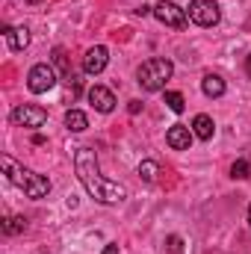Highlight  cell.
Returning <instances> with one entry per match:
<instances>
[{
  "label": "cell",
  "instance_id": "20",
  "mask_svg": "<svg viewBox=\"0 0 251 254\" xmlns=\"http://www.w3.org/2000/svg\"><path fill=\"white\" fill-rule=\"evenodd\" d=\"M139 110H142V104H139V101H130V113H133V116H136V113H139Z\"/></svg>",
  "mask_w": 251,
  "mask_h": 254
},
{
  "label": "cell",
  "instance_id": "11",
  "mask_svg": "<svg viewBox=\"0 0 251 254\" xmlns=\"http://www.w3.org/2000/svg\"><path fill=\"white\" fill-rule=\"evenodd\" d=\"M3 36H6V42H9L12 51H24L30 45V30L27 27H6Z\"/></svg>",
  "mask_w": 251,
  "mask_h": 254
},
{
  "label": "cell",
  "instance_id": "16",
  "mask_svg": "<svg viewBox=\"0 0 251 254\" xmlns=\"http://www.w3.org/2000/svg\"><path fill=\"white\" fill-rule=\"evenodd\" d=\"M139 178H142L145 184H154V181L160 178V166H157L154 160H145V163L139 166Z\"/></svg>",
  "mask_w": 251,
  "mask_h": 254
},
{
  "label": "cell",
  "instance_id": "22",
  "mask_svg": "<svg viewBox=\"0 0 251 254\" xmlns=\"http://www.w3.org/2000/svg\"><path fill=\"white\" fill-rule=\"evenodd\" d=\"M249 225H251V204H249Z\"/></svg>",
  "mask_w": 251,
  "mask_h": 254
},
{
  "label": "cell",
  "instance_id": "7",
  "mask_svg": "<svg viewBox=\"0 0 251 254\" xmlns=\"http://www.w3.org/2000/svg\"><path fill=\"white\" fill-rule=\"evenodd\" d=\"M9 122L18 127H42L48 122V110L45 107H36V104H21L9 113Z\"/></svg>",
  "mask_w": 251,
  "mask_h": 254
},
{
  "label": "cell",
  "instance_id": "14",
  "mask_svg": "<svg viewBox=\"0 0 251 254\" xmlns=\"http://www.w3.org/2000/svg\"><path fill=\"white\" fill-rule=\"evenodd\" d=\"M65 127H68L71 133H83V130L89 127L86 113H83V110H68V113H65Z\"/></svg>",
  "mask_w": 251,
  "mask_h": 254
},
{
  "label": "cell",
  "instance_id": "13",
  "mask_svg": "<svg viewBox=\"0 0 251 254\" xmlns=\"http://www.w3.org/2000/svg\"><path fill=\"white\" fill-rule=\"evenodd\" d=\"M225 89H228V86H225V80H222L219 74H207V77L201 80V92H204L207 98H222Z\"/></svg>",
  "mask_w": 251,
  "mask_h": 254
},
{
  "label": "cell",
  "instance_id": "6",
  "mask_svg": "<svg viewBox=\"0 0 251 254\" xmlns=\"http://www.w3.org/2000/svg\"><path fill=\"white\" fill-rule=\"evenodd\" d=\"M57 86V71H54V65L48 63H39L30 68V74H27V89L33 92V95H42V92H48V89H54Z\"/></svg>",
  "mask_w": 251,
  "mask_h": 254
},
{
  "label": "cell",
  "instance_id": "8",
  "mask_svg": "<svg viewBox=\"0 0 251 254\" xmlns=\"http://www.w3.org/2000/svg\"><path fill=\"white\" fill-rule=\"evenodd\" d=\"M110 63V51L104 48V45H95V48H89L86 51V57H83V71L89 74V77H95V74H101L104 68Z\"/></svg>",
  "mask_w": 251,
  "mask_h": 254
},
{
  "label": "cell",
  "instance_id": "1",
  "mask_svg": "<svg viewBox=\"0 0 251 254\" xmlns=\"http://www.w3.org/2000/svg\"><path fill=\"white\" fill-rule=\"evenodd\" d=\"M74 172L83 184V190L89 192L98 204H119L127 198V190L116 181H107L98 169V157L92 148H80L77 157H74Z\"/></svg>",
  "mask_w": 251,
  "mask_h": 254
},
{
  "label": "cell",
  "instance_id": "5",
  "mask_svg": "<svg viewBox=\"0 0 251 254\" xmlns=\"http://www.w3.org/2000/svg\"><path fill=\"white\" fill-rule=\"evenodd\" d=\"M154 18H157L160 24L172 27V30H184V27L189 24L187 9H181V6H178V3H172V0H160V3L154 6Z\"/></svg>",
  "mask_w": 251,
  "mask_h": 254
},
{
  "label": "cell",
  "instance_id": "9",
  "mask_svg": "<svg viewBox=\"0 0 251 254\" xmlns=\"http://www.w3.org/2000/svg\"><path fill=\"white\" fill-rule=\"evenodd\" d=\"M86 98H89V104H92L98 113H113V110H116V95H113L107 86H92V89L86 92Z\"/></svg>",
  "mask_w": 251,
  "mask_h": 254
},
{
  "label": "cell",
  "instance_id": "19",
  "mask_svg": "<svg viewBox=\"0 0 251 254\" xmlns=\"http://www.w3.org/2000/svg\"><path fill=\"white\" fill-rule=\"evenodd\" d=\"M101 254H119V246H116V243H110V246H107Z\"/></svg>",
  "mask_w": 251,
  "mask_h": 254
},
{
  "label": "cell",
  "instance_id": "15",
  "mask_svg": "<svg viewBox=\"0 0 251 254\" xmlns=\"http://www.w3.org/2000/svg\"><path fill=\"white\" fill-rule=\"evenodd\" d=\"M27 231V219L24 216H6L3 219V234L15 237V234H24Z\"/></svg>",
  "mask_w": 251,
  "mask_h": 254
},
{
  "label": "cell",
  "instance_id": "12",
  "mask_svg": "<svg viewBox=\"0 0 251 254\" xmlns=\"http://www.w3.org/2000/svg\"><path fill=\"white\" fill-rule=\"evenodd\" d=\"M192 133H195L198 139L210 142V139H213V133H216V125H213V119H210V116H204V113H198V116L192 119Z\"/></svg>",
  "mask_w": 251,
  "mask_h": 254
},
{
  "label": "cell",
  "instance_id": "4",
  "mask_svg": "<svg viewBox=\"0 0 251 254\" xmlns=\"http://www.w3.org/2000/svg\"><path fill=\"white\" fill-rule=\"evenodd\" d=\"M189 21L198 24V27H216L222 12H219V3L216 0H192L189 3Z\"/></svg>",
  "mask_w": 251,
  "mask_h": 254
},
{
  "label": "cell",
  "instance_id": "21",
  "mask_svg": "<svg viewBox=\"0 0 251 254\" xmlns=\"http://www.w3.org/2000/svg\"><path fill=\"white\" fill-rule=\"evenodd\" d=\"M246 74H249V80H251V54H249V60H246Z\"/></svg>",
  "mask_w": 251,
  "mask_h": 254
},
{
  "label": "cell",
  "instance_id": "2",
  "mask_svg": "<svg viewBox=\"0 0 251 254\" xmlns=\"http://www.w3.org/2000/svg\"><path fill=\"white\" fill-rule=\"evenodd\" d=\"M0 166H3V172H6V178H9V184H15L18 190L27 192V198H33V201H42V198H48V192H51V181L45 178V175H36V172H30V169H24L21 163H15L12 157H0Z\"/></svg>",
  "mask_w": 251,
  "mask_h": 254
},
{
  "label": "cell",
  "instance_id": "10",
  "mask_svg": "<svg viewBox=\"0 0 251 254\" xmlns=\"http://www.w3.org/2000/svg\"><path fill=\"white\" fill-rule=\"evenodd\" d=\"M192 130L184 125H172L169 127V133H166V142H169V148H175V151H189V145H192Z\"/></svg>",
  "mask_w": 251,
  "mask_h": 254
},
{
  "label": "cell",
  "instance_id": "18",
  "mask_svg": "<svg viewBox=\"0 0 251 254\" xmlns=\"http://www.w3.org/2000/svg\"><path fill=\"white\" fill-rule=\"evenodd\" d=\"M231 178L246 181V178H249V163H246V160H237V163L231 166Z\"/></svg>",
  "mask_w": 251,
  "mask_h": 254
},
{
  "label": "cell",
  "instance_id": "3",
  "mask_svg": "<svg viewBox=\"0 0 251 254\" xmlns=\"http://www.w3.org/2000/svg\"><path fill=\"white\" fill-rule=\"evenodd\" d=\"M172 74H175L172 60L154 57V60H148V63L139 65V71H136V83H139L145 92H160V89H166V83L172 80Z\"/></svg>",
  "mask_w": 251,
  "mask_h": 254
},
{
  "label": "cell",
  "instance_id": "17",
  "mask_svg": "<svg viewBox=\"0 0 251 254\" xmlns=\"http://www.w3.org/2000/svg\"><path fill=\"white\" fill-rule=\"evenodd\" d=\"M166 107H169L172 113H184L187 101H184V95H181V92H166Z\"/></svg>",
  "mask_w": 251,
  "mask_h": 254
}]
</instances>
